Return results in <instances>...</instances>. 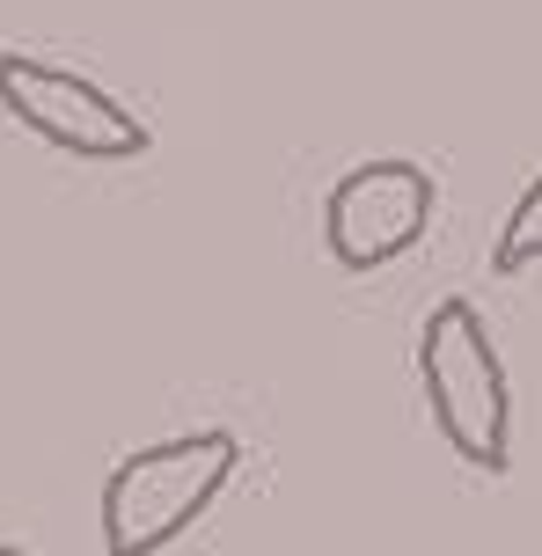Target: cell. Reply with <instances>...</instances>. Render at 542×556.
Wrapping results in <instances>:
<instances>
[{"mask_svg":"<svg viewBox=\"0 0 542 556\" xmlns=\"http://www.w3.org/2000/svg\"><path fill=\"white\" fill-rule=\"evenodd\" d=\"M242 469L235 432H184V440L140 446L103 476V549L111 556H162L184 528H199L213 498Z\"/></svg>","mask_w":542,"mask_h":556,"instance_id":"obj_1","label":"cell"},{"mask_svg":"<svg viewBox=\"0 0 542 556\" xmlns=\"http://www.w3.org/2000/svg\"><path fill=\"white\" fill-rule=\"evenodd\" d=\"M418 389H426V410L440 425V440L455 446L469 469L506 476L514 462V417H506V366H499V344H491L484 315L469 301H440L418 330Z\"/></svg>","mask_w":542,"mask_h":556,"instance_id":"obj_2","label":"cell"},{"mask_svg":"<svg viewBox=\"0 0 542 556\" xmlns=\"http://www.w3.org/2000/svg\"><path fill=\"white\" fill-rule=\"evenodd\" d=\"M432 213H440V176L426 162H403V154H381V162L344 168L330 198H323V250L338 271H381L426 242Z\"/></svg>","mask_w":542,"mask_h":556,"instance_id":"obj_3","label":"cell"},{"mask_svg":"<svg viewBox=\"0 0 542 556\" xmlns=\"http://www.w3.org/2000/svg\"><path fill=\"white\" fill-rule=\"evenodd\" d=\"M0 111L23 132H37L45 147L81 154V162H140L154 147V132L117 96H103L74 66L37 59V52H0Z\"/></svg>","mask_w":542,"mask_h":556,"instance_id":"obj_4","label":"cell"},{"mask_svg":"<svg viewBox=\"0 0 542 556\" xmlns=\"http://www.w3.org/2000/svg\"><path fill=\"white\" fill-rule=\"evenodd\" d=\"M535 264H542V176L514 198V213H506L499 242H491V271L499 278H520V271H535Z\"/></svg>","mask_w":542,"mask_h":556,"instance_id":"obj_5","label":"cell"},{"mask_svg":"<svg viewBox=\"0 0 542 556\" xmlns=\"http://www.w3.org/2000/svg\"><path fill=\"white\" fill-rule=\"evenodd\" d=\"M0 556H29V549H8V542H0Z\"/></svg>","mask_w":542,"mask_h":556,"instance_id":"obj_6","label":"cell"}]
</instances>
